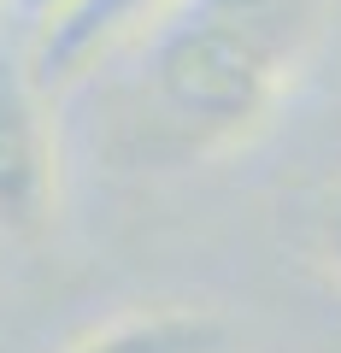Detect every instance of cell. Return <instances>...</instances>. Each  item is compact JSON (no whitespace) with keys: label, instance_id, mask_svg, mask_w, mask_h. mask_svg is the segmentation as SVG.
Here are the masks:
<instances>
[{"label":"cell","instance_id":"6da1fadb","mask_svg":"<svg viewBox=\"0 0 341 353\" xmlns=\"http://www.w3.org/2000/svg\"><path fill=\"white\" fill-rule=\"evenodd\" d=\"M335 0H177L141 30L136 101L153 148L212 159L253 141L294 88Z\"/></svg>","mask_w":341,"mask_h":353},{"label":"cell","instance_id":"7a4b0ae2","mask_svg":"<svg viewBox=\"0 0 341 353\" xmlns=\"http://www.w3.org/2000/svg\"><path fill=\"white\" fill-rule=\"evenodd\" d=\"M59 212V136L30 53H0V241H36Z\"/></svg>","mask_w":341,"mask_h":353},{"label":"cell","instance_id":"3957f363","mask_svg":"<svg viewBox=\"0 0 341 353\" xmlns=\"http://www.w3.org/2000/svg\"><path fill=\"white\" fill-rule=\"evenodd\" d=\"M177 0H65L59 12H48L30 41V65L48 88H65L106 59L112 48L136 41L159 12H171Z\"/></svg>","mask_w":341,"mask_h":353},{"label":"cell","instance_id":"277c9868","mask_svg":"<svg viewBox=\"0 0 341 353\" xmlns=\"http://www.w3.org/2000/svg\"><path fill=\"white\" fill-rule=\"evenodd\" d=\"M65 353H229V324L206 306H141L89 330Z\"/></svg>","mask_w":341,"mask_h":353},{"label":"cell","instance_id":"5b68a950","mask_svg":"<svg viewBox=\"0 0 341 353\" xmlns=\"http://www.w3.org/2000/svg\"><path fill=\"white\" fill-rule=\"evenodd\" d=\"M318 253H324V265L341 277V183L324 194V206H318Z\"/></svg>","mask_w":341,"mask_h":353},{"label":"cell","instance_id":"8992f818","mask_svg":"<svg viewBox=\"0 0 341 353\" xmlns=\"http://www.w3.org/2000/svg\"><path fill=\"white\" fill-rule=\"evenodd\" d=\"M18 6H30V18H36V24H41V18H48V12H59L65 0H18Z\"/></svg>","mask_w":341,"mask_h":353}]
</instances>
